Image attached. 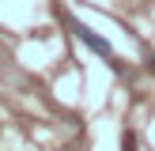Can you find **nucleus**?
<instances>
[{"label": "nucleus", "instance_id": "1", "mask_svg": "<svg viewBox=\"0 0 155 151\" xmlns=\"http://www.w3.org/2000/svg\"><path fill=\"white\" fill-rule=\"evenodd\" d=\"M68 27H72V34L80 38V42L87 45V49H95L98 57H106V60H110V64H117V60H114V49H110V42H102V38H98L95 30L87 27V23H80V19H68Z\"/></svg>", "mask_w": 155, "mask_h": 151}, {"label": "nucleus", "instance_id": "2", "mask_svg": "<svg viewBox=\"0 0 155 151\" xmlns=\"http://www.w3.org/2000/svg\"><path fill=\"white\" fill-rule=\"evenodd\" d=\"M151 72H155V57H151Z\"/></svg>", "mask_w": 155, "mask_h": 151}]
</instances>
